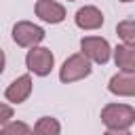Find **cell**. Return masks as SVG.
<instances>
[{
	"label": "cell",
	"instance_id": "1",
	"mask_svg": "<svg viewBox=\"0 0 135 135\" xmlns=\"http://www.w3.org/2000/svg\"><path fill=\"white\" fill-rule=\"evenodd\" d=\"M101 122L108 129H131L135 122V108L129 103H108L101 110Z\"/></svg>",
	"mask_w": 135,
	"mask_h": 135
},
{
	"label": "cell",
	"instance_id": "2",
	"mask_svg": "<svg viewBox=\"0 0 135 135\" xmlns=\"http://www.w3.org/2000/svg\"><path fill=\"white\" fill-rule=\"evenodd\" d=\"M91 72H93L91 61H89L82 53H74V55H70V57L63 61V65L59 68V80L65 82V84H70V82H76V80L86 78Z\"/></svg>",
	"mask_w": 135,
	"mask_h": 135
},
{
	"label": "cell",
	"instance_id": "3",
	"mask_svg": "<svg viewBox=\"0 0 135 135\" xmlns=\"http://www.w3.org/2000/svg\"><path fill=\"white\" fill-rule=\"evenodd\" d=\"M25 65L36 76H49L51 70L55 68V55L46 46H40V44L30 46V51L25 55Z\"/></svg>",
	"mask_w": 135,
	"mask_h": 135
},
{
	"label": "cell",
	"instance_id": "4",
	"mask_svg": "<svg viewBox=\"0 0 135 135\" xmlns=\"http://www.w3.org/2000/svg\"><path fill=\"white\" fill-rule=\"evenodd\" d=\"M80 53L91 61V63H108L112 55V46L105 38L101 36H84L80 40Z\"/></svg>",
	"mask_w": 135,
	"mask_h": 135
},
{
	"label": "cell",
	"instance_id": "5",
	"mask_svg": "<svg viewBox=\"0 0 135 135\" xmlns=\"http://www.w3.org/2000/svg\"><path fill=\"white\" fill-rule=\"evenodd\" d=\"M44 30L32 21H17L13 25V40L15 44L23 46V49H30V46H36L44 40Z\"/></svg>",
	"mask_w": 135,
	"mask_h": 135
},
{
	"label": "cell",
	"instance_id": "6",
	"mask_svg": "<svg viewBox=\"0 0 135 135\" xmlns=\"http://www.w3.org/2000/svg\"><path fill=\"white\" fill-rule=\"evenodd\" d=\"M34 13L44 23H61L65 19V6L57 0H36Z\"/></svg>",
	"mask_w": 135,
	"mask_h": 135
},
{
	"label": "cell",
	"instance_id": "7",
	"mask_svg": "<svg viewBox=\"0 0 135 135\" xmlns=\"http://www.w3.org/2000/svg\"><path fill=\"white\" fill-rule=\"evenodd\" d=\"M74 21H76V25H78L80 30L91 32V30H99V27L103 25V21H105V19H103V13H101L97 6L86 4V6H82V8H78V11H76Z\"/></svg>",
	"mask_w": 135,
	"mask_h": 135
},
{
	"label": "cell",
	"instance_id": "8",
	"mask_svg": "<svg viewBox=\"0 0 135 135\" xmlns=\"http://www.w3.org/2000/svg\"><path fill=\"white\" fill-rule=\"evenodd\" d=\"M32 76L30 74H23V76H17L4 91V97L6 101L11 103H23L30 95H32Z\"/></svg>",
	"mask_w": 135,
	"mask_h": 135
},
{
	"label": "cell",
	"instance_id": "9",
	"mask_svg": "<svg viewBox=\"0 0 135 135\" xmlns=\"http://www.w3.org/2000/svg\"><path fill=\"white\" fill-rule=\"evenodd\" d=\"M108 91L118 97H133L135 95V76L133 72H118L110 78Z\"/></svg>",
	"mask_w": 135,
	"mask_h": 135
},
{
	"label": "cell",
	"instance_id": "10",
	"mask_svg": "<svg viewBox=\"0 0 135 135\" xmlns=\"http://www.w3.org/2000/svg\"><path fill=\"white\" fill-rule=\"evenodd\" d=\"M114 63L118 72H135V49L133 44H118L114 51Z\"/></svg>",
	"mask_w": 135,
	"mask_h": 135
},
{
	"label": "cell",
	"instance_id": "11",
	"mask_svg": "<svg viewBox=\"0 0 135 135\" xmlns=\"http://www.w3.org/2000/svg\"><path fill=\"white\" fill-rule=\"evenodd\" d=\"M59 133H61V124L53 116L38 118L36 124H34V129H32V135H59Z\"/></svg>",
	"mask_w": 135,
	"mask_h": 135
},
{
	"label": "cell",
	"instance_id": "12",
	"mask_svg": "<svg viewBox=\"0 0 135 135\" xmlns=\"http://www.w3.org/2000/svg\"><path fill=\"white\" fill-rule=\"evenodd\" d=\"M0 135H32V127L23 120H8L2 124Z\"/></svg>",
	"mask_w": 135,
	"mask_h": 135
},
{
	"label": "cell",
	"instance_id": "13",
	"mask_svg": "<svg viewBox=\"0 0 135 135\" xmlns=\"http://www.w3.org/2000/svg\"><path fill=\"white\" fill-rule=\"evenodd\" d=\"M116 32L120 36V40L124 44H133L135 42V21L133 19H124L116 25Z\"/></svg>",
	"mask_w": 135,
	"mask_h": 135
},
{
	"label": "cell",
	"instance_id": "14",
	"mask_svg": "<svg viewBox=\"0 0 135 135\" xmlns=\"http://www.w3.org/2000/svg\"><path fill=\"white\" fill-rule=\"evenodd\" d=\"M11 118H13V105L0 101V127H2L4 122H8Z\"/></svg>",
	"mask_w": 135,
	"mask_h": 135
},
{
	"label": "cell",
	"instance_id": "15",
	"mask_svg": "<svg viewBox=\"0 0 135 135\" xmlns=\"http://www.w3.org/2000/svg\"><path fill=\"white\" fill-rule=\"evenodd\" d=\"M103 135H133L129 129H108Z\"/></svg>",
	"mask_w": 135,
	"mask_h": 135
},
{
	"label": "cell",
	"instance_id": "16",
	"mask_svg": "<svg viewBox=\"0 0 135 135\" xmlns=\"http://www.w3.org/2000/svg\"><path fill=\"white\" fill-rule=\"evenodd\" d=\"M4 63H6V55H4V51L0 49V74L4 72Z\"/></svg>",
	"mask_w": 135,
	"mask_h": 135
},
{
	"label": "cell",
	"instance_id": "17",
	"mask_svg": "<svg viewBox=\"0 0 135 135\" xmlns=\"http://www.w3.org/2000/svg\"><path fill=\"white\" fill-rule=\"evenodd\" d=\"M120 2H133V0H120Z\"/></svg>",
	"mask_w": 135,
	"mask_h": 135
},
{
	"label": "cell",
	"instance_id": "18",
	"mask_svg": "<svg viewBox=\"0 0 135 135\" xmlns=\"http://www.w3.org/2000/svg\"><path fill=\"white\" fill-rule=\"evenodd\" d=\"M68 2H74V0H68Z\"/></svg>",
	"mask_w": 135,
	"mask_h": 135
}]
</instances>
